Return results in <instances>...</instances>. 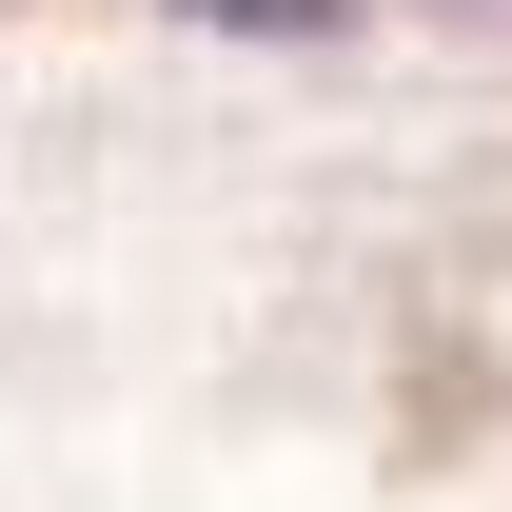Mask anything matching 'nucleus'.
I'll list each match as a JSON object with an SVG mask.
<instances>
[{"mask_svg":"<svg viewBox=\"0 0 512 512\" xmlns=\"http://www.w3.org/2000/svg\"><path fill=\"white\" fill-rule=\"evenodd\" d=\"M197 20H256V40H276V20H335V0H197Z\"/></svg>","mask_w":512,"mask_h":512,"instance_id":"f257e3e1","label":"nucleus"},{"mask_svg":"<svg viewBox=\"0 0 512 512\" xmlns=\"http://www.w3.org/2000/svg\"><path fill=\"white\" fill-rule=\"evenodd\" d=\"M473 20H512V0H473Z\"/></svg>","mask_w":512,"mask_h":512,"instance_id":"f03ea898","label":"nucleus"}]
</instances>
